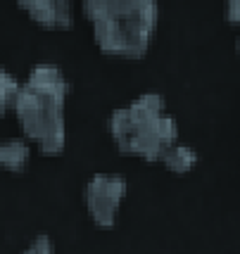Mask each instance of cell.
<instances>
[{"label":"cell","mask_w":240,"mask_h":254,"mask_svg":"<svg viewBox=\"0 0 240 254\" xmlns=\"http://www.w3.org/2000/svg\"><path fill=\"white\" fill-rule=\"evenodd\" d=\"M29 159H31V147L26 140H19V138L0 140V169L19 174L26 169Z\"/></svg>","instance_id":"obj_6"},{"label":"cell","mask_w":240,"mask_h":254,"mask_svg":"<svg viewBox=\"0 0 240 254\" xmlns=\"http://www.w3.org/2000/svg\"><path fill=\"white\" fill-rule=\"evenodd\" d=\"M67 78L53 64H38L19 86L14 114L24 135L45 155H60L67 143Z\"/></svg>","instance_id":"obj_1"},{"label":"cell","mask_w":240,"mask_h":254,"mask_svg":"<svg viewBox=\"0 0 240 254\" xmlns=\"http://www.w3.org/2000/svg\"><path fill=\"white\" fill-rule=\"evenodd\" d=\"M236 50H238V55H240V38H238V43H236Z\"/></svg>","instance_id":"obj_11"},{"label":"cell","mask_w":240,"mask_h":254,"mask_svg":"<svg viewBox=\"0 0 240 254\" xmlns=\"http://www.w3.org/2000/svg\"><path fill=\"white\" fill-rule=\"evenodd\" d=\"M24 254H55V245L50 238H45V235H38L36 240H33L26 250H24Z\"/></svg>","instance_id":"obj_9"},{"label":"cell","mask_w":240,"mask_h":254,"mask_svg":"<svg viewBox=\"0 0 240 254\" xmlns=\"http://www.w3.org/2000/svg\"><path fill=\"white\" fill-rule=\"evenodd\" d=\"M102 53L143 57L157 29V0H81Z\"/></svg>","instance_id":"obj_2"},{"label":"cell","mask_w":240,"mask_h":254,"mask_svg":"<svg viewBox=\"0 0 240 254\" xmlns=\"http://www.w3.org/2000/svg\"><path fill=\"white\" fill-rule=\"evenodd\" d=\"M17 5L43 29L62 31L74 24L72 0H17Z\"/></svg>","instance_id":"obj_5"},{"label":"cell","mask_w":240,"mask_h":254,"mask_svg":"<svg viewBox=\"0 0 240 254\" xmlns=\"http://www.w3.org/2000/svg\"><path fill=\"white\" fill-rule=\"evenodd\" d=\"M19 86H22V83L12 76L10 71H5V69L0 66V117H5V114L14 107Z\"/></svg>","instance_id":"obj_8"},{"label":"cell","mask_w":240,"mask_h":254,"mask_svg":"<svg viewBox=\"0 0 240 254\" xmlns=\"http://www.w3.org/2000/svg\"><path fill=\"white\" fill-rule=\"evenodd\" d=\"M109 133L124 155L160 162L164 152L178 143V126L164 112V100L157 93L138 95L131 105L109 117Z\"/></svg>","instance_id":"obj_3"},{"label":"cell","mask_w":240,"mask_h":254,"mask_svg":"<svg viewBox=\"0 0 240 254\" xmlns=\"http://www.w3.org/2000/svg\"><path fill=\"white\" fill-rule=\"evenodd\" d=\"M171 174H188L197 162V152L190 147V145H183V143H174L164 157L160 159Z\"/></svg>","instance_id":"obj_7"},{"label":"cell","mask_w":240,"mask_h":254,"mask_svg":"<svg viewBox=\"0 0 240 254\" xmlns=\"http://www.w3.org/2000/svg\"><path fill=\"white\" fill-rule=\"evenodd\" d=\"M226 17L229 22L240 24V0H226Z\"/></svg>","instance_id":"obj_10"},{"label":"cell","mask_w":240,"mask_h":254,"mask_svg":"<svg viewBox=\"0 0 240 254\" xmlns=\"http://www.w3.org/2000/svg\"><path fill=\"white\" fill-rule=\"evenodd\" d=\"M126 195V181L117 174H95L83 188V204L90 219L100 228H112L117 223L121 202Z\"/></svg>","instance_id":"obj_4"}]
</instances>
